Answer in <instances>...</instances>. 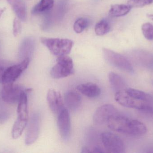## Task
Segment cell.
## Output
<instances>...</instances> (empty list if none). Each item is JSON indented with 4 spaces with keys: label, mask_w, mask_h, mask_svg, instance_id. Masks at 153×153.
<instances>
[{
    "label": "cell",
    "mask_w": 153,
    "mask_h": 153,
    "mask_svg": "<svg viewBox=\"0 0 153 153\" xmlns=\"http://www.w3.org/2000/svg\"><path fill=\"white\" fill-rule=\"evenodd\" d=\"M115 99L126 107L145 112H153V97L142 91L126 88L116 92Z\"/></svg>",
    "instance_id": "6da1fadb"
},
{
    "label": "cell",
    "mask_w": 153,
    "mask_h": 153,
    "mask_svg": "<svg viewBox=\"0 0 153 153\" xmlns=\"http://www.w3.org/2000/svg\"><path fill=\"white\" fill-rule=\"evenodd\" d=\"M107 124L112 131L128 135L142 136L147 132V128L144 124L119 113L112 116Z\"/></svg>",
    "instance_id": "7a4b0ae2"
},
{
    "label": "cell",
    "mask_w": 153,
    "mask_h": 153,
    "mask_svg": "<svg viewBox=\"0 0 153 153\" xmlns=\"http://www.w3.org/2000/svg\"><path fill=\"white\" fill-rule=\"evenodd\" d=\"M40 40L53 54L57 57L70 54L74 45L73 41L67 39L41 37Z\"/></svg>",
    "instance_id": "3957f363"
},
{
    "label": "cell",
    "mask_w": 153,
    "mask_h": 153,
    "mask_svg": "<svg viewBox=\"0 0 153 153\" xmlns=\"http://www.w3.org/2000/svg\"><path fill=\"white\" fill-rule=\"evenodd\" d=\"M74 63L70 57L66 55L58 57L56 63L50 71V75L54 79H61L73 74Z\"/></svg>",
    "instance_id": "277c9868"
},
{
    "label": "cell",
    "mask_w": 153,
    "mask_h": 153,
    "mask_svg": "<svg viewBox=\"0 0 153 153\" xmlns=\"http://www.w3.org/2000/svg\"><path fill=\"white\" fill-rule=\"evenodd\" d=\"M103 53L105 60L111 65L128 72H134L131 63L124 56L107 48L103 49Z\"/></svg>",
    "instance_id": "5b68a950"
},
{
    "label": "cell",
    "mask_w": 153,
    "mask_h": 153,
    "mask_svg": "<svg viewBox=\"0 0 153 153\" xmlns=\"http://www.w3.org/2000/svg\"><path fill=\"white\" fill-rule=\"evenodd\" d=\"M102 143L107 152L124 153L125 146L121 138L117 135L109 132L102 133L100 136Z\"/></svg>",
    "instance_id": "8992f818"
},
{
    "label": "cell",
    "mask_w": 153,
    "mask_h": 153,
    "mask_svg": "<svg viewBox=\"0 0 153 153\" xmlns=\"http://www.w3.org/2000/svg\"><path fill=\"white\" fill-rule=\"evenodd\" d=\"M30 59L27 58L19 64L9 66L4 72L2 83L3 84L14 83L22 72L27 68Z\"/></svg>",
    "instance_id": "52a82bcc"
},
{
    "label": "cell",
    "mask_w": 153,
    "mask_h": 153,
    "mask_svg": "<svg viewBox=\"0 0 153 153\" xmlns=\"http://www.w3.org/2000/svg\"><path fill=\"white\" fill-rule=\"evenodd\" d=\"M25 91L21 86L14 83L4 84L1 96L4 102L16 103L19 102L22 94Z\"/></svg>",
    "instance_id": "ba28073f"
},
{
    "label": "cell",
    "mask_w": 153,
    "mask_h": 153,
    "mask_svg": "<svg viewBox=\"0 0 153 153\" xmlns=\"http://www.w3.org/2000/svg\"><path fill=\"white\" fill-rule=\"evenodd\" d=\"M117 110L111 104H105L101 106L96 110L94 114L93 121L97 125L107 124L112 116L118 113Z\"/></svg>",
    "instance_id": "9c48e42d"
},
{
    "label": "cell",
    "mask_w": 153,
    "mask_h": 153,
    "mask_svg": "<svg viewBox=\"0 0 153 153\" xmlns=\"http://www.w3.org/2000/svg\"><path fill=\"white\" fill-rule=\"evenodd\" d=\"M40 117L39 113H35L31 116L25 137V143L27 145L34 143L39 135Z\"/></svg>",
    "instance_id": "30bf717a"
},
{
    "label": "cell",
    "mask_w": 153,
    "mask_h": 153,
    "mask_svg": "<svg viewBox=\"0 0 153 153\" xmlns=\"http://www.w3.org/2000/svg\"><path fill=\"white\" fill-rule=\"evenodd\" d=\"M57 116V125L59 132L62 138L66 141L69 139L71 132V119L69 111L65 108Z\"/></svg>",
    "instance_id": "8fae6325"
},
{
    "label": "cell",
    "mask_w": 153,
    "mask_h": 153,
    "mask_svg": "<svg viewBox=\"0 0 153 153\" xmlns=\"http://www.w3.org/2000/svg\"><path fill=\"white\" fill-rule=\"evenodd\" d=\"M47 100L49 108L56 115H58L65 108L62 94L55 90H50L48 91Z\"/></svg>",
    "instance_id": "7c38bea8"
},
{
    "label": "cell",
    "mask_w": 153,
    "mask_h": 153,
    "mask_svg": "<svg viewBox=\"0 0 153 153\" xmlns=\"http://www.w3.org/2000/svg\"><path fill=\"white\" fill-rule=\"evenodd\" d=\"M78 91L89 98H96L100 95V88L96 84L88 82L81 84L76 87Z\"/></svg>",
    "instance_id": "4fadbf2b"
},
{
    "label": "cell",
    "mask_w": 153,
    "mask_h": 153,
    "mask_svg": "<svg viewBox=\"0 0 153 153\" xmlns=\"http://www.w3.org/2000/svg\"><path fill=\"white\" fill-rule=\"evenodd\" d=\"M64 102L69 109L75 110L81 106L82 98L79 93L74 91H70L65 94Z\"/></svg>",
    "instance_id": "5bb4252c"
},
{
    "label": "cell",
    "mask_w": 153,
    "mask_h": 153,
    "mask_svg": "<svg viewBox=\"0 0 153 153\" xmlns=\"http://www.w3.org/2000/svg\"><path fill=\"white\" fill-rule=\"evenodd\" d=\"M35 47V41L32 37L25 38L22 41L20 47L19 54L22 60L26 58L30 59Z\"/></svg>",
    "instance_id": "9a60e30c"
},
{
    "label": "cell",
    "mask_w": 153,
    "mask_h": 153,
    "mask_svg": "<svg viewBox=\"0 0 153 153\" xmlns=\"http://www.w3.org/2000/svg\"><path fill=\"white\" fill-rule=\"evenodd\" d=\"M11 6L13 11L22 21H25L27 19V8L23 0H7Z\"/></svg>",
    "instance_id": "2e32d148"
},
{
    "label": "cell",
    "mask_w": 153,
    "mask_h": 153,
    "mask_svg": "<svg viewBox=\"0 0 153 153\" xmlns=\"http://www.w3.org/2000/svg\"><path fill=\"white\" fill-rule=\"evenodd\" d=\"M27 90L23 92L18 102L17 113L18 118L22 120L28 121V112L27 96Z\"/></svg>",
    "instance_id": "e0dca14e"
},
{
    "label": "cell",
    "mask_w": 153,
    "mask_h": 153,
    "mask_svg": "<svg viewBox=\"0 0 153 153\" xmlns=\"http://www.w3.org/2000/svg\"><path fill=\"white\" fill-rule=\"evenodd\" d=\"M108 79L112 89L116 92L126 88V84L125 80L117 74L112 72L110 73Z\"/></svg>",
    "instance_id": "ac0fdd59"
},
{
    "label": "cell",
    "mask_w": 153,
    "mask_h": 153,
    "mask_svg": "<svg viewBox=\"0 0 153 153\" xmlns=\"http://www.w3.org/2000/svg\"><path fill=\"white\" fill-rule=\"evenodd\" d=\"M131 9L132 8L128 4H113L110 9L109 15L111 17H122L127 14Z\"/></svg>",
    "instance_id": "d6986e66"
},
{
    "label": "cell",
    "mask_w": 153,
    "mask_h": 153,
    "mask_svg": "<svg viewBox=\"0 0 153 153\" xmlns=\"http://www.w3.org/2000/svg\"><path fill=\"white\" fill-rule=\"evenodd\" d=\"M54 0H40L31 10L33 14L44 13L51 10L54 5Z\"/></svg>",
    "instance_id": "ffe728a7"
},
{
    "label": "cell",
    "mask_w": 153,
    "mask_h": 153,
    "mask_svg": "<svg viewBox=\"0 0 153 153\" xmlns=\"http://www.w3.org/2000/svg\"><path fill=\"white\" fill-rule=\"evenodd\" d=\"M27 121L17 118V120L13 125L12 132L13 139H17L21 136L27 125Z\"/></svg>",
    "instance_id": "44dd1931"
},
{
    "label": "cell",
    "mask_w": 153,
    "mask_h": 153,
    "mask_svg": "<svg viewBox=\"0 0 153 153\" xmlns=\"http://www.w3.org/2000/svg\"><path fill=\"white\" fill-rule=\"evenodd\" d=\"M110 26L106 20L102 19L95 25L94 31L96 35L99 36L105 35L109 31Z\"/></svg>",
    "instance_id": "7402d4cb"
},
{
    "label": "cell",
    "mask_w": 153,
    "mask_h": 153,
    "mask_svg": "<svg viewBox=\"0 0 153 153\" xmlns=\"http://www.w3.org/2000/svg\"><path fill=\"white\" fill-rule=\"evenodd\" d=\"M89 23V20L86 18H79L74 22V29L76 33H82L88 27Z\"/></svg>",
    "instance_id": "603a6c76"
},
{
    "label": "cell",
    "mask_w": 153,
    "mask_h": 153,
    "mask_svg": "<svg viewBox=\"0 0 153 153\" xmlns=\"http://www.w3.org/2000/svg\"><path fill=\"white\" fill-rule=\"evenodd\" d=\"M142 30L145 37L149 40H153V25L149 22L144 23Z\"/></svg>",
    "instance_id": "cb8c5ba5"
},
{
    "label": "cell",
    "mask_w": 153,
    "mask_h": 153,
    "mask_svg": "<svg viewBox=\"0 0 153 153\" xmlns=\"http://www.w3.org/2000/svg\"><path fill=\"white\" fill-rule=\"evenodd\" d=\"M153 2V0H129L128 5L131 8H141L149 5Z\"/></svg>",
    "instance_id": "d4e9b609"
},
{
    "label": "cell",
    "mask_w": 153,
    "mask_h": 153,
    "mask_svg": "<svg viewBox=\"0 0 153 153\" xmlns=\"http://www.w3.org/2000/svg\"><path fill=\"white\" fill-rule=\"evenodd\" d=\"M21 30V25L19 19H15L13 22V34L15 37L18 36Z\"/></svg>",
    "instance_id": "484cf974"
},
{
    "label": "cell",
    "mask_w": 153,
    "mask_h": 153,
    "mask_svg": "<svg viewBox=\"0 0 153 153\" xmlns=\"http://www.w3.org/2000/svg\"><path fill=\"white\" fill-rule=\"evenodd\" d=\"M8 66H9L6 64V63L3 61H0V83H2L4 74Z\"/></svg>",
    "instance_id": "4316f807"
},
{
    "label": "cell",
    "mask_w": 153,
    "mask_h": 153,
    "mask_svg": "<svg viewBox=\"0 0 153 153\" xmlns=\"http://www.w3.org/2000/svg\"><path fill=\"white\" fill-rule=\"evenodd\" d=\"M147 17L149 19H151V20L153 21V14H147Z\"/></svg>",
    "instance_id": "83f0119b"
},
{
    "label": "cell",
    "mask_w": 153,
    "mask_h": 153,
    "mask_svg": "<svg viewBox=\"0 0 153 153\" xmlns=\"http://www.w3.org/2000/svg\"><path fill=\"white\" fill-rule=\"evenodd\" d=\"M4 9H1V8H0V17H1V14H2L4 12Z\"/></svg>",
    "instance_id": "f1b7e54d"
}]
</instances>
